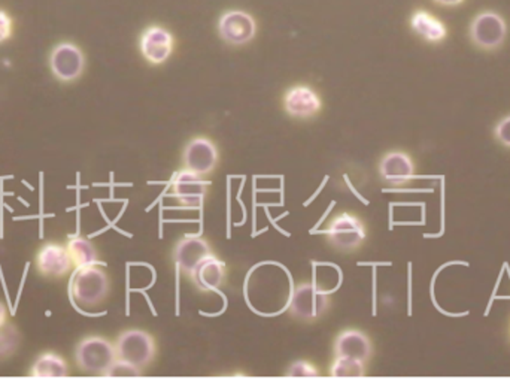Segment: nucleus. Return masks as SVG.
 I'll return each instance as SVG.
<instances>
[{
	"mask_svg": "<svg viewBox=\"0 0 510 390\" xmlns=\"http://www.w3.org/2000/svg\"><path fill=\"white\" fill-rule=\"evenodd\" d=\"M111 292V280L107 271L97 265L87 266L76 271L72 284L70 295L79 307L91 310L99 307L107 301Z\"/></svg>",
	"mask_w": 510,
	"mask_h": 390,
	"instance_id": "obj_1",
	"label": "nucleus"
},
{
	"mask_svg": "<svg viewBox=\"0 0 510 390\" xmlns=\"http://www.w3.org/2000/svg\"><path fill=\"white\" fill-rule=\"evenodd\" d=\"M116 361V345L103 336H87L75 350V362L79 370L91 375L105 377Z\"/></svg>",
	"mask_w": 510,
	"mask_h": 390,
	"instance_id": "obj_2",
	"label": "nucleus"
},
{
	"mask_svg": "<svg viewBox=\"0 0 510 390\" xmlns=\"http://www.w3.org/2000/svg\"><path fill=\"white\" fill-rule=\"evenodd\" d=\"M117 359L128 362L139 370L148 366L157 354L153 335L140 329H128L119 334L116 343Z\"/></svg>",
	"mask_w": 510,
	"mask_h": 390,
	"instance_id": "obj_3",
	"label": "nucleus"
},
{
	"mask_svg": "<svg viewBox=\"0 0 510 390\" xmlns=\"http://www.w3.org/2000/svg\"><path fill=\"white\" fill-rule=\"evenodd\" d=\"M330 293L313 282L296 287L290 301V314L294 319L313 322L324 316L330 308Z\"/></svg>",
	"mask_w": 510,
	"mask_h": 390,
	"instance_id": "obj_4",
	"label": "nucleus"
},
{
	"mask_svg": "<svg viewBox=\"0 0 510 390\" xmlns=\"http://www.w3.org/2000/svg\"><path fill=\"white\" fill-rule=\"evenodd\" d=\"M469 35L477 48L484 51L498 50L506 41V20L494 11H482L472 21Z\"/></svg>",
	"mask_w": 510,
	"mask_h": 390,
	"instance_id": "obj_5",
	"label": "nucleus"
},
{
	"mask_svg": "<svg viewBox=\"0 0 510 390\" xmlns=\"http://www.w3.org/2000/svg\"><path fill=\"white\" fill-rule=\"evenodd\" d=\"M50 69L62 83H74L84 74L86 56L74 42H60L50 53Z\"/></svg>",
	"mask_w": 510,
	"mask_h": 390,
	"instance_id": "obj_6",
	"label": "nucleus"
},
{
	"mask_svg": "<svg viewBox=\"0 0 510 390\" xmlns=\"http://www.w3.org/2000/svg\"><path fill=\"white\" fill-rule=\"evenodd\" d=\"M325 233L330 244L343 251L358 249L367 237L364 223L350 212H342L334 217Z\"/></svg>",
	"mask_w": 510,
	"mask_h": 390,
	"instance_id": "obj_7",
	"label": "nucleus"
},
{
	"mask_svg": "<svg viewBox=\"0 0 510 390\" xmlns=\"http://www.w3.org/2000/svg\"><path fill=\"white\" fill-rule=\"evenodd\" d=\"M219 34L222 41L230 46H247L257 35V21L251 14L240 9H231L221 14Z\"/></svg>",
	"mask_w": 510,
	"mask_h": 390,
	"instance_id": "obj_8",
	"label": "nucleus"
},
{
	"mask_svg": "<svg viewBox=\"0 0 510 390\" xmlns=\"http://www.w3.org/2000/svg\"><path fill=\"white\" fill-rule=\"evenodd\" d=\"M209 183L202 175L182 169L172 180V196L184 208H200L208 195Z\"/></svg>",
	"mask_w": 510,
	"mask_h": 390,
	"instance_id": "obj_9",
	"label": "nucleus"
},
{
	"mask_svg": "<svg viewBox=\"0 0 510 390\" xmlns=\"http://www.w3.org/2000/svg\"><path fill=\"white\" fill-rule=\"evenodd\" d=\"M175 48V39L169 30L161 26H149L139 37V50L147 62L163 65L169 60Z\"/></svg>",
	"mask_w": 510,
	"mask_h": 390,
	"instance_id": "obj_10",
	"label": "nucleus"
},
{
	"mask_svg": "<svg viewBox=\"0 0 510 390\" xmlns=\"http://www.w3.org/2000/svg\"><path fill=\"white\" fill-rule=\"evenodd\" d=\"M415 162L406 151L394 149L379 162V175L383 183L393 187L408 186L415 179Z\"/></svg>",
	"mask_w": 510,
	"mask_h": 390,
	"instance_id": "obj_11",
	"label": "nucleus"
},
{
	"mask_svg": "<svg viewBox=\"0 0 510 390\" xmlns=\"http://www.w3.org/2000/svg\"><path fill=\"white\" fill-rule=\"evenodd\" d=\"M219 149L209 138H194L187 144L184 149V165L186 169L196 172V174H210L219 165Z\"/></svg>",
	"mask_w": 510,
	"mask_h": 390,
	"instance_id": "obj_12",
	"label": "nucleus"
},
{
	"mask_svg": "<svg viewBox=\"0 0 510 390\" xmlns=\"http://www.w3.org/2000/svg\"><path fill=\"white\" fill-rule=\"evenodd\" d=\"M35 265L37 272L46 279H62L74 268L66 245L56 242L42 245L35 259Z\"/></svg>",
	"mask_w": 510,
	"mask_h": 390,
	"instance_id": "obj_13",
	"label": "nucleus"
},
{
	"mask_svg": "<svg viewBox=\"0 0 510 390\" xmlns=\"http://www.w3.org/2000/svg\"><path fill=\"white\" fill-rule=\"evenodd\" d=\"M282 105L285 112L294 118H311L321 111L322 100L313 88L294 86L285 92Z\"/></svg>",
	"mask_w": 510,
	"mask_h": 390,
	"instance_id": "obj_14",
	"label": "nucleus"
},
{
	"mask_svg": "<svg viewBox=\"0 0 510 390\" xmlns=\"http://www.w3.org/2000/svg\"><path fill=\"white\" fill-rule=\"evenodd\" d=\"M210 254H212L210 245L203 238L186 237L178 242L173 258L177 262L178 270L189 275L194 268Z\"/></svg>",
	"mask_w": 510,
	"mask_h": 390,
	"instance_id": "obj_15",
	"label": "nucleus"
},
{
	"mask_svg": "<svg viewBox=\"0 0 510 390\" xmlns=\"http://www.w3.org/2000/svg\"><path fill=\"white\" fill-rule=\"evenodd\" d=\"M334 354L336 356L351 357V359L366 364L373 354V345L366 334L355 331V329H348L336 338Z\"/></svg>",
	"mask_w": 510,
	"mask_h": 390,
	"instance_id": "obj_16",
	"label": "nucleus"
},
{
	"mask_svg": "<svg viewBox=\"0 0 510 390\" xmlns=\"http://www.w3.org/2000/svg\"><path fill=\"white\" fill-rule=\"evenodd\" d=\"M226 274V263L219 261V258H215L214 254H210L194 268L189 277L199 291L214 292L219 291V287L224 284Z\"/></svg>",
	"mask_w": 510,
	"mask_h": 390,
	"instance_id": "obj_17",
	"label": "nucleus"
},
{
	"mask_svg": "<svg viewBox=\"0 0 510 390\" xmlns=\"http://www.w3.org/2000/svg\"><path fill=\"white\" fill-rule=\"evenodd\" d=\"M411 27L418 36L432 44H439L448 36L446 26L427 11H416L412 14Z\"/></svg>",
	"mask_w": 510,
	"mask_h": 390,
	"instance_id": "obj_18",
	"label": "nucleus"
},
{
	"mask_svg": "<svg viewBox=\"0 0 510 390\" xmlns=\"http://www.w3.org/2000/svg\"><path fill=\"white\" fill-rule=\"evenodd\" d=\"M30 377L36 378H63L69 375V365L60 354L54 352H46L39 354L32 370L29 373Z\"/></svg>",
	"mask_w": 510,
	"mask_h": 390,
	"instance_id": "obj_19",
	"label": "nucleus"
},
{
	"mask_svg": "<svg viewBox=\"0 0 510 390\" xmlns=\"http://www.w3.org/2000/svg\"><path fill=\"white\" fill-rule=\"evenodd\" d=\"M70 259L74 263V268L81 270L87 266L97 265L99 263V254L96 250L95 244L88 241L84 237H72L66 244Z\"/></svg>",
	"mask_w": 510,
	"mask_h": 390,
	"instance_id": "obj_20",
	"label": "nucleus"
},
{
	"mask_svg": "<svg viewBox=\"0 0 510 390\" xmlns=\"http://www.w3.org/2000/svg\"><path fill=\"white\" fill-rule=\"evenodd\" d=\"M21 341L23 338L15 324L5 323L0 326V361H6L17 354Z\"/></svg>",
	"mask_w": 510,
	"mask_h": 390,
	"instance_id": "obj_21",
	"label": "nucleus"
},
{
	"mask_svg": "<svg viewBox=\"0 0 510 390\" xmlns=\"http://www.w3.org/2000/svg\"><path fill=\"white\" fill-rule=\"evenodd\" d=\"M332 377L336 378H360L366 375L364 362L355 361L351 357L336 356V361L332 365Z\"/></svg>",
	"mask_w": 510,
	"mask_h": 390,
	"instance_id": "obj_22",
	"label": "nucleus"
},
{
	"mask_svg": "<svg viewBox=\"0 0 510 390\" xmlns=\"http://www.w3.org/2000/svg\"><path fill=\"white\" fill-rule=\"evenodd\" d=\"M139 375H142V370H139L137 366L130 365L128 362L117 359L112 364L111 368L107 370L105 377H139Z\"/></svg>",
	"mask_w": 510,
	"mask_h": 390,
	"instance_id": "obj_23",
	"label": "nucleus"
},
{
	"mask_svg": "<svg viewBox=\"0 0 510 390\" xmlns=\"http://www.w3.org/2000/svg\"><path fill=\"white\" fill-rule=\"evenodd\" d=\"M287 375L289 377H318L320 375V371H318L317 366L312 365L311 362L299 361L294 362L290 370L287 371Z\"/></svg>",
	"mask_w": 510,
	"mask_h": 390,
	"instance_id": "obj_24",
	"label": "nucleus"
},
{
	"mask_svg": "<svg viewBox=\"0 0 510 390\" xmlns=\"http://www.w3.org/2000/svg\"><path fill=\"white\" fill-rule=\"evenodd\" d=\"M494 138L500 142L503 147L510 149V116L505 117L502 120L498 121L495 128H494Z\"/></svg>",
	"mask_w": 510,
	"mask_h": 390,
	"instance_id": "obj_25",
	"label": "nucleus"
},
{
	"mask_svg": "<svg viewBox=\"0 0 510 390\" xmlns=\"http://www.w3.org/2000/svg\"><path fill=\"white\" fill-rule=\"evenodd\" d=\"M14 21L6 11L0 9V44L8 41L13 36Z\"/></svg>",
	"mask_w": 510,
	"mask_h": 390,
	"instance_id": "obj_26",
	"label": "nucleus"
},
{
	"mask_svg": "<svg viewBox=\"0 0 510 390\" xmlns=\"http://www.w3.org/2000/svg\"><path fill=\"white\" fill-rule=\"evenodd\" d=\"M5 323H8V310H6V305L0 301V326H4Z\"/></svg>",
	"mask_w": 510,
	"mask_h": 390,
	"instance_id": "obj_27",
	"label": "nucleus"
},
{
	"mask_svg": "<svg viewBox=\"0 0 510 390\" xmlns=\"http://www.w3.org/2000/svg\"><path fill=\"white\" fill-rule=\"evenodd\" d=\"M434 2L442 5V6H458V5L463 4L464 0H434Z\"/></svg>",
	"mask_w": 510,
	"mask_h": 390,
	"instance_id": "obj_28",
	"label": "nucleus"
}]
</instances>
